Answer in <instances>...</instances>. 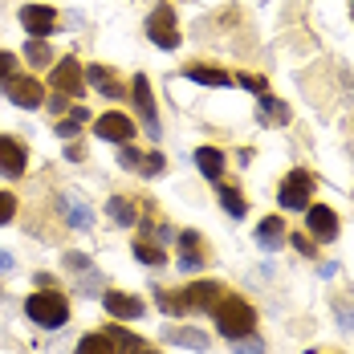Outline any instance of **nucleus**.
Segmentation results:
<instances>
[{"mask_svg":"<svg viewBox=\"0 0 354 354\" xmlns=\"http://www.w3.org/2000/svg\"><path fill=\"white\" fill-rule=\"evenodd\" d=\"M212 318H216V326H220L224 338H245V334H252V326H257V310L248 306L245 297L224 293L212 306Z\"/></svg>","mask_w":354,"mask_h":354,"instance_id":"nucleus-1","label":"nucleus"},{"mask_svg":"<svg viewBox=\"0 0 354 354\" xmlns=\"http://www.w3.org/2000/svg\"><path fill=\"white\" fill-rule=\"evenodd\" d=\"M25 314L33 318V326H45V330H62L66 318H70V306H66V297L62 293H29L25 297Z\"/></svg>","mask_w":354,"mask_h":354,"instance_id":"nucleus-2","label":"nucleus"},{"mask_svg":"<svg viewBox=\"0 0 354 354\" xmlns=\"http://www.w3.org/2000/svg\"><path fill=\"white\" fill-rule=\"evenodd\" d=\"M147 37H151V45H159V49H179V25H176V8H171V4L151 8V17H147Z\"/></svg>","mask_w":354,"mask_h":354,"instance_id":"nucleus-3","label":"nucleus"},{"mask_svg":"<svg viewBox=\"0 0 354 354\" xmlns=\"http://www.w3.org/2000/svg\"><path fill=\"white\" fill-rule=\"evenodd\" d=\"M310 187H314L310 171H289V176L281 179V192H277L281 208H289V212H306V208H310Z\"/></svg>","mask_w":354,"mask_h":354,"instance_id":"nucleus-4","label":"nucleus"},{"mask_svg":"<svg viewBox=\"0 0 354 354\" xmlns=\"http://www.w3.org/2000/svg\"><path fill=\"white\" fill-rule=\"evenodd\" d=\"M4 94H8L21 110H37L45 102V90H41V82H37L33 73H12V77L4 82Z\"/></svg>","mask_w":354,"mask_h":354,"instance_id":"nucleus-5","label":"nucleus"},{"mask_svg":"<svg viewBox=\"0 0 354 354\" xmlns=\"http://www.w3.org/2000/svg\"><path fill=\"white\" fill-rule=\"evenodd\" d=\"M179 297V310L183 314H200V310H212L216 301L224 297V285H216V281H196V285H187V289H179L176 293Z\"/></svg>","mask_w":354,"mask_h":354,"instance_id":"nucleus-6","label":"nucleus"},{"mask_svg":"<svg viewBox=\"0 0 354 354\" xmlns=\"http://www.w3.org/2000/svg\"><path fill=\"white\" fill-rule=\"evenodd\" d=\"M131 94H135V110H139V118L147 122V135L151 139H159L163 131H159V110H155V94H151V82L135 73V86H131Z\"/></svg>","mask_w":354,"mask_h":354,"instance_id":"nucleus-7","label":"nucleus"},{"mask_svg":"<svg viewBox=\"0 0 354 354\" xmlns=\"http://www.w3.org/2000/svg\"><path fill=\"white\" fill-rule=\"evenodd\" d=\"M94 135H98V139H106V142H131V135H135V122H131V114L110 110V114H98Z\"/></svg>","mask_w":354,"mask_h":354,"instance_id":"nucleus-8","label":"nucleus"},{"mask_svg":"<svg viewBox=\"0 0 354 354\" xmlns=\"http://www.w3.org/2000/svg\"><path fill=\"white\" fill-rule=\"evenodd\" d=\"M53 90L57 94H66V98H82V90H86V77H82V66L66 57V62H57L53 66Z\"/></svg>","mask_w":354,"mask_h":354,"instance_id":"nucleus-9","label":"nucleus"},{"mask_svg":"<svg viewBox=\"0 0 354 354\" xmlns=\"http://www.w3.org/2000/svg\"><path fill=\"white\" fill-rule=\"evenodd\" d=\"M306 224H310L314 241H334L338 236V212L326 208V204H310L306 208Z\"/></svg>","mask_w":354,"mask_h":354,"instance_id":"nucleus-10","label":"nucleus"},{"mask_svg":"<svg viewBox=\"0 0 354 354\" xmlns=\"http://www.w3.org/2000/svg\"><path fill=\"white\" fill-rule=\"evenodd\" d=\"M21 25L29 29V37H49L57 25V12L49 4H25L21 8Z\"/></svg>","mask_w":354,"mask_h":354,"instance_id":"nucleus-11","label":"nucleus"},{"mask_svg":"<svg viewBox=\"0 0 354 354\" xmlns=\"http://www.w3.org/2000/svg\"><path fill=\"white\" fill-rule=\"evenodd\" d=\"M25 163H29V155H25V147L17 139H8V135H0V171L4 176H25Z\"/></svg>","mask_w":354,"mask_h":354,"instance_id":"nucleus-12","label":"nucleus"},{"mask_svg":"<svg viewBox=\"0 0 354 354\" xmlns=\"http://www.w3.org/2000/svg\"><path fill=\"white\" fill-rule=\"evenodd\" d=\"M62 208H66V220H70V228H77V232H90V228H94V212L86 208V200H82L77 192H66Z\"/></svg>","mask_w":354,"mask_h":354,"instance_id":"nucleus-13","label":"nucleus"},{"mask_svg":"<svg viewBox=\"0 0 354 354\" xmlns=\"http://www.w3.org/2000/svg\"><path fill=\"white\" fill-rule=\"evenodd\" d=\"M102 301H106V310L114 318H142V301L135 293H118V289H110L102 293Z\"/></svg>","mask_w":354,"mask_h":354,"instance_id":"nucleus-14","label":"nucleus"},{"mask_svg":"<svg viewBox=\"0 0 354 354\" xmlns=\"http://www.w3.org/2000/svg\"><path fill=\"white\" fill-rule=\"evenodd\" d=\"M257 245L269 248V252L285 245V220L281 216H265V220H261V228H257Z\"/></svg>","mask_w":354,"mask_h":354,"instance_id":"nucleus-15","label":"nucleus"},{"mask_svg":"<svg viewBox=\"0 0 354 354\" xmlns=\"http://www.w3.org/2000/svg\"><path fill=\"white\" fill-rule=\"evenodd\" d=\"M86 82H90L98 94H106V98H122V94H127V90L114 82V73H110L106 66H86Z\"/></svg>","mask_w":354,"mask_h":354,"instance_id":"nucleus-16","label":"nucleus"},{"mask_svg":"<svg viewBox=\"0 0 354 354\" xmlns=\"http://www.w3.org/2000/svg\"><path fill=\"white\" fill-rule=\"evenodd\" d=\"M106 338H110V346H114V354H147V342H142L139 334L122 330V326H110Z\"/></svg>","mask_w":354,"mask_h":354,"instance_id":"nucleus-17","label":"nucleus"},{"mask_svg":"<svg viewBox=\"0 0 354 354\" xmlns=\"http://www.w3.org/2000/svg\"><path fill=\"white\" fill-rule=\"evenodd\" d=\"M106 212H110V220H114L118 228H135V220H139V208H135L127 196H110V200H106Z\"/></svg>","mask_w":354,"mask_h":354,"instance_id":"nucleus-18","label":"nucleus"},{"mask_svg":"<svg viewBox=\"0 0 354 354\" xmlns=\"http://www.w3.org/2000/svg\"><path fill=\"white\" fill-rule=\"evenodd\" d=\"M183 77L187 82H200V86H228L232 82L228 70H216V66H183Z\"/></svg>","mask_w":354,"mask_h":354,"instance_id":"nucleus-19","label":"nucleus"},{"mask_svg":"<svg viewBox=\"0 0 354 354\" xmlns=\"http://www.w3.org/2000/svg\"><path fill=\"white\" fill-rule=\"evenodd\" d=\"M196 167H200V176L220 179L224 176V151H216V147H200V151H196Z\"/></svg>","mask_w":354,"mask_h":354,"instance_id":"nucleus-20","label":"nucleus"},{"mask_svg":"<svg viewBox=\"0 0 354 354\" xmlns=\"http://www.w3.org/2000/svg\"><path fill=\"white\" fill-rule=\"evenodd\" d=\"M163 338H167V342H171V346H187V351H208V334H204V330H167V334H163Z\"/></svg>","mask_w":354,"mask_h":354,"instance_id":"nucleus-21","label":"nucleus"},{"mask_svg":"<svg viewBox=\"0 0 354 354\" xmlns=\"http://www.w3.org/2000/svg\"><path fill=\"white\" fill-rule=\"evenodd\" d=\"M25 62H29V66H49V62H53V49H49L45 37H29V45H25Z\"/></svg>","mask_w":354,"mask_h":354,"instance_id":"nucleus-22","label":"nucleus"},{"mask_svg":"<svg viewBox=\"0 0 354 354\" xmlns=\"http://www.w3.org/2000/svg\"><path fill=\"white\" fill-rule=\"evenodd\" d=\"M135 257H139L142 265H163V261H167V252H163V248L159 245H151V241H135Z\"/></svg>","mask_w":354,"mask_h":354,"instance_id":"nucleus-23","label":"nucleus"},{"mask_svg":"<svg viewBox=\"0 0 354 354\" xmlns=\"http://www.w3.org/2000/svg\"><path fill=\"white\" fill-rule=\"evenodd\" d=\"M220 208H224L228 216H245L248 212V204L241 200V192H236V187H220Z\"/></svg>","mask_w":354,"mask_h":354,"instance_id":"nucleus-24","label":"nucleus"},{"mask_svg":"<svg viewBox=\"0 0 354 354\" xmlns=\"http://www.w3.org/2000/svg\"><path fill=\"white\" fill-rule=\"evenodd\" d=\"M77 354H114V346H110V338H102V334H86L77 342Z\"/></svg>","mask_w":354,"mask_h":354,"instance_id":"nucleus-25","label":"nucleus"},{"mask_svg":"<svg viewBox=\"0 0 354 354\" xmlns=\"http://www.w3.org/2000/svg\"><path fill=\"white\" fill-rule=\"evenodd\" d=\"M228 342H232V351L236 354H265V342L252 338V334H245V338H228Z\"/></svg>","mask_w":354,"mask_h":354,"instance_id":"nucleus-26","label":"nucleus"},{"mask_svg":"<svg viewBox=\"0 0 354 354\" xmlns=\"http://www.w3.org/2000/svg\"><path fill=\"white\" fill-rule=\"evenodd\" d=\"M204 261H200V245H183V257H179V269L183 273H196Z\"/></svg>","mask_w":354,"mask_h":354,"instance_id":"nucleus-27","label":"nucleus"},{"mask_svg":"<svg viewBox=\"0 0 354 354\" xmlns=\"http://www.w3.org/2000/svg\"><path fill=\"white\" fill-rule=\"evenodd\" d=\"M163 167H167V159H163L159 151H151V155H142V163H139V171H142V176H159Z\"/></svg>","mask_w":354,"mask_h":354,"instance_id":"nucleus-28","label":"nucleus"},{"mask_svg":"<svg viewBox=\"0 0 354 354\" xmlns=\"http://www.w3.org/2000/svg\"><path fill=\"white\" fill-rule=\"evenodd\" d=\"M139 236H142V241H159V245H167V241H171L176 232H171V228H163V224H147Z\"/></svg>","mask_w":354,"mask_h":354,"instance_id":"nucleus-29","label":"nucleus"},{"mask_svg":"<svg viewBox=\"0 0 354 354\" xmlns=\"http://www.w3.org/2000/svg\"><path fill=\"white\" fill-rule=\"evenodd\" d=\"M17 216V196L12 192H0V224H8Z\"/></svg>","mask_w":354,"mask_h":354,"instance_id":"nucleus-30","label":"nucleus"},{"mask_svg":"<svg viewBox=\"0 0 354 354\" xmlns=\"http://www.w3.org/2000/svg\"><path fill=\"white\" fill-rule=\"evenodd\" d=\"M118 163H122V167H127V171H131V167H135V171H139L142 155H139V151H135V147H127V142H122V151H118Z\"/></svg>","mask_w":354,"mask_h":354,"instance_id":"nucleus-31","label":"nucleus"},{"mask_svg":"<svg viewBox=\"0 0 354 354\" xmlns=\"http://www.w3.org/2000/svg\"><path fill=\"white\" fill-rule=\"evenodd\" d=\"M261 106L269 110V114H273L277 122H285V118H289V110H285L281 102H277V98H269V94H261Z\"/></svg>","mask_w":354,"mask_h":354,"instance_id":"nucleus-32","label":"nucleus"},{"mask_svg":"<svg viewBox=\"0 0 354 354\" xmlns=\"http://www.w3.org/2000/svg\"><path fill=\"white\" fill-rule=\"evenodd\" d=\"M241 86H245V90H252L257 98H261V94L269 90V86H265V77H257V73H241Z\"/></svg>","mask_w":354,"mask_h":354,"instance_id":"nucleus-33","label":"nucleus"},{"mask_svg":"<svg viewBox=\"0 0 354 354\" xmlns=\"http://www.w3.org/2000/svg\"><path fill=\"white\" fill-rule=\"evenodd\" d=\"M66 265H70L73 273H90V257L86 252H66Z\"/></svg>","mask_w":354,"mask_h":354,"instance_id":"nucleus-34","label":"nucleus"},{"mask_svg":"<svg viewBox=\"0 0 354 354\" xmlns=\"http://www.w3.org/2000/svg\"><path fill=\"white\" fill-rule=\"evenodd\" d=\"M12 73H17V53H4L0 49V82H8Z\"/></svg>","mask_w":354,"mask_h":354,"instance_id":"nucleus-35","label":"nucleus"},{"mask_svg":"<svg viewBox=\"0 0 354 354\" xmlns=\"http://www.w3.org/2000/svg\"><path fill=\"white\" fill-rule=\"evenodd\" d=\"M57 135H62V139H77V122H73V118H62V122H57Z\"/></svg>","mask_w":354,"mask_h":354,"instance_id":"nucleus-36","label":"nucleus"},{"mask_svg":"<svg viewBox=\"0 0 354 354\" xmlns=\"http://www.w3.org/2000/svg\"><path fill=\"white\" fill-rule=\"evenodd\" d=\"M293 248H297V252H306V257H310V252H314V241H310V236H293Z\"/></svg>","mask_w":354,"mask_h":354,"instance_id":"nucleus-37","label":"nucleus"},{"mask_svg":"<svg viewBox=\"0 0 354 354\" xmlns=\"http://www.w3.org/2000/svg\"><path fill=\"white\" fill-rule=\"evenodd\" d=\"M338 318H342V326H346V330H354V314L346 310V306H338Z\"/></svg>","mask_w":354,"mask_h":354,"instance_id":"nucleus-38","label":"nucleus"},{"mask_svg":"<svg viewBox=\"0 0 354 354\" xmlns=\"http://www.w3.org/2000/svg\"><path fill=\"white\" fill-rule=\"evenodd\" d=\"M12 269V252H0V273H8Z\"/></svg>","mask_w":354,"mask_h":354,"instance_id":"nucleus-39","label":"nucleus"},{"mask_svg":"<svg viewBox=\"0 0 354 354\" xmlns=\"http://www.w3.org/2000/svg\"><path fill=\"white\" fill-rule=\"evenodd\" d=\"M351 17H354V0H351Z\"/></svg>","mask_w":354,"mask_h":354,"instance_id":"nucleus-40","label":"nucleus"},{"mask_svg":"<svg viewBox=\"0 0 354 354\" xmlns=\"http://www.w3.org/2000/svg\"><path fill=\"white\" fill-rule=\"evenodd\" d=\"M147 354H151V351H147Z\"/></svg>","mask_w":354,"mask_h":354,"instance_id":"nucleus-41","label":"nucleus"}]
</instances>
